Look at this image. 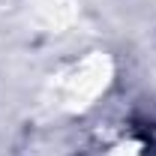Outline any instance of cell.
<instances>
[{"instance_id":"obj_2","label":"cell","mask_w":156,"mask_h":156,"mask_svg":"<svg viewBox=\"0 0 156 156\" xmlns=\"http://www.w3.org/2000/svg\"><path fill=\"white\" fill-rule=\"evenodd\" d=\"M105 156H144V144L135 138H120L117 144H111Z\"/></svg>"},{"instance_id":"obj_1","label":"cell","mask_w":156,"mask_h":156,"mask_svg":"<svg viewBox=\"0 0 156 156\" xmlns=\"http://www.w3.org/2000/svg\"><path fill=\"white\" fill-rule=\"evenodd\" d=\"M111 57L102 51H90L84 57L72 60L57 81V93H60V105L69 111H84L93 105V99L102 96L111 84Z\"/></svg>"}]
</instances>
